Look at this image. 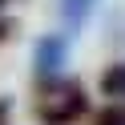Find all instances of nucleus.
Segmentation results:
<instances>
[{"label": "nucleus", "instance_id": "f03ea898", "mask_svg": "<svg viewBox=\"0 0 125 125\" xmlns=\"http://www.w3.org/2000/svg\"><path fill=\"white\" fill-rule=\"evenodd\" d=\"M36 77L41 81H52V77H61V65H65V41L61 36H44V41H36Z\"/></svg>", "mask_w": 125, "mask_h": 125}, {"label": "nucleus", "instance_id": "0eeeda50", "mask_svg": "<svg viewBox=\"0 0 125 125\" xmlns=\"http://www.w3.org/2000/svg\"><path fill=\"white\" fill-rule=\"evenodd\" d=\"M4 36H8V24H0V41H4Z\"/></svg>", "mask_w": 125, "mask_h": 125}, {"label": "nucleus", "instance_id": "f257e3e1", "mask_svg": "<svg viewBox=\"0 0 125 125\" xmlns=\"http://www.w3.org/2000/svg\"><path fill=\"white\" fill-rule=\"evenodd\" d=\"M89 109V97L77 81H41V101H36V117L41 125H73L77 117H85Z\"/></svg>", "mask_w": 125, "mask_h": 125}, {"label": "nucleus", "instance_id": "20e7f679", "mask_svg": "<svg viewBox=\"0 0 125 125\" xmlns=\"http://www.w3.org/2000/svg\"><path fill=\"white\" fill-rule=\"evenodd\" d=\"M97 125H125V101H117V105H109V109H101V117H97Z\"/></svg>", "mask_w": 125, "mask_h": 125}, {"label": "nucleus", "instance_id": "6e6552de", "mask_svg": "<svg viewBox=\"0 0 125 125\" xmlns=\"http://www.w3.org/2000/svg\"><path fill=\"white\" fill-rule=\"evenodd\" d=\"M0 4H4V0H0Z\"/></svg>", "mask_w": 125, "mask_h": 125}, {"label": "nucleus", "instance_id": "423d86ee", "mask_svg": "<svg viewBox=\"0 0 125 125\" xmlns=\"http://www.w3.org/2000/svg\"><path fill=\"white\" fill-rule=\"evenodd\" d=\"M0 125H8V101H0Z\"/></svg>", "mask_w": 125, "mask_h": 125}, {"label": "nucleus", "instance_id": "39448f33", "mask_svg": "<svg viewBox=\"0 0 125 125\" xmlns=\"http://www.w3.org/2000/svg\"><path fill=\"white\" fill-rule=\"evenodd\" d=\"M89 4H93V0H65V16L73 20V24H81L85 12H89Z\"/></svg>", "mask_w": 125, "mask_h": 125}, {"label": "nucleus", "instance_id": "7ed1b4c3", "mask_svg": "<svg viewBox=\"0 0 125 125\" xmlns=\"http://www.w3.org/2000/svg\"><path fill=\"white\" fill-rule=\"evenodd\" d=\"M101 93H105L109 101H125V65L105 69V77H101Z\"/></svg>", "mask_w": 125, "mask_h": 125}]
</instances>
